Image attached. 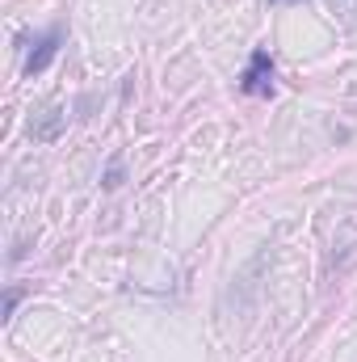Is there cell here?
Wrapping results in <instances>:
<instances>
[{
	"mask_svg": "<svg viewBox=\"0 0 357 362\" xmlns=\"http://www.w3.org/2000/svg\"><path fill=\"white\" fill-rule=\"evenodd\" d=\"M273 4H282V0H273Z\"/></svg>",
	"mask_w": 357,
	"mask_h": 362,
	"instance_id": "6",
	"label": "cell"
},
{
	"mask_svg": "<svg viewBox=\"0 0 357 362\" xmlns=\"http://www.w3.org/2000/svg\"><path fill=\"white\" fill-rule=\"evenodd\" d=\"M332 4H341L345 13H357V0H332Z\"/></svg>",
	"mask_w": 357,
	"mask_h": 362,
	"instance_id": "5",
	"label": "cell"
},
{
	"mask_svg": "<svg viewBox=\"0 0 357 362\" xmlns=\"http://www.w3.org/2000/svg\"><path fill=\"white\" fill-rule=\"evenodd\" d=\"M240 89L253 93V97H269V93H273V59H269L265 47L253 51V59H248V68H244V76H240Z\"/></svg>",
	"mask_w": 357,
	"mask_h": 362,
	"instance_id": "1",
	"label": "cell"
},
{
	"mask_svg": "<svg viewBox=\"0 0 357 362\" xmlns=\"http://www.w3.org/2000/svg\"><path fill=\"white\" fill-rule=\"evenodd\" d=\"M63 127H68V114H63V110H47L38 122H30V135L42 139V144H51V139H59Z\"/></svg>",
	"mask_w": 357,
	"mask_h": 362,
	"instance_id": "2",
	"label": "cell"
},
{
	"mask_svg": "<svg viewBox=\"0 0 357 362\" xmlns=\"http://www.w3.org/2000/svg\"><path fill=\"white\" fill-rule=\"evenodd\" d=\"M55 51H59V30H51V34H47L42 42H38V51H34V55L25 59V72H30V76H38V72H42V68H47V64L55 59Z\"/></svg>",
	"mask_w": 357,
	"mask_h": 362,
	"instance_id": "3",
	"label": "cell"
},
{
	"mask_svg": "<svg viewBox=\"0 0 357 362\" xmlns=\"http://www.w3.org/2000/svg\"><path fill=\"white\" fill-rule=\"evenodd\" d=\"M17 299H21V291H17V286H13V291H8V295H4V316H13V308H17Z\"/></svg>",
	"mask_w": 357,
	"mask_h": 362,
	"instance_id": "4",
	"label": "cell"
}]
</instances>
